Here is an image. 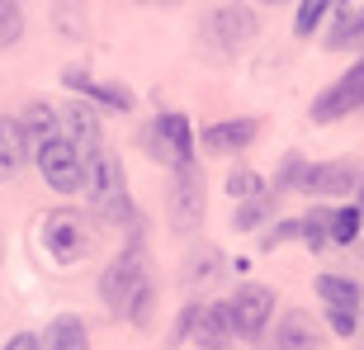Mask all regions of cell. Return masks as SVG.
I'll return each mask as SVG.
<instances>
[{
	"mask_svg": "<svg viewBox=\"0 0 364 350\" xmlns=\"http://www.w3.org/2000/svg\"><path fill=\"white\" fill-rule=\"evenodd\" d=\"M19 28H24V14H19V5H14V0H0V48L19 38Z\"/></svg>",
	"mask_w": 364,
	"mask_h": 350,
	"instance_id": "cell-28",
	"label": "cell"
},
{
	"mask_svg": "<svg viewBox=\"0 0 364 350\" xmlns=\"http://www.w3.org/2000/svg\"><path fill=\"white\" fill-rule=\"evenodd\" d=\"M355 203H360V213H364V180H360V189H355Z\"/></svg>",
	"mask_w": 364,
	"mask_h": 350,
	"instance_id": "cell-34",
	"label": "cell"
},
{
	"mask_svg": "<svg viewBox=\"0 0 364 350\" xmlns=\"http://www.w3.org/2000/svg\"><path fill=\"white\" fill-rule=\"evenodd\" d=\"M0 350H43V341L33 336V332H19V336H10Z\"/></svg>",
	"mask_w": 364,
	"mask_h": 350,
	"instance_id": "cell-33",
	"label": "cell"
},
{
	"mask_svg": "<svg viewBox=\"0 0 364 350\" xmlns=\"http://www.w3.org/2000/svg\"><path fill=\"white\" fill-rule=\"evenodd\" d=\"M265 5H284V0H265Z\"/></svg>",
	"mask_w": 364,
	"mask_h": 350,
	"instance_id": "cell-38",
	"label": "cell"
},
{
	"mask_svg": "<svg viewBox=\"0 0 364 350\" xmlns=\"http://www.w3.org/2000/svg\"><path fill=\"white\" fill-rule=\"evenodd\" d=\"M142 280H147V270H142V232L133 228L128 251H123V256H114L105 265V275H100V298H105V308L114 312V317H123Z\"/></svg>",
	"mask_w": 364,
	"mask_h": 350,
	"instance_id": "cell-6",
	"label": "cell"
},
{
	"mask_svg": "<svg viewBox=\"0 0 364 350\" xmlns=\"http://www.w3.org/2000/svg\"><path fill=\"white\" fill-rule=\"evenodd\" d=\"M228 312H232L237 336L256 341L260 332H265V322H270V312H274V289L270 284H242V289L228 298Z\"/></svg>",
	"mask_w": 364,
	"mask_h": 350,
	"instance_id": "cell-8",
	"label": "cell"
},
{
	"mask_svg": "<svg viewBox=\"0 0 364 350\" xmlns=\"http://www.w3.org/2000/svg\"><path fill=\"white\" fill-rule=\"evenodd\" d=\"M360 180H364V171L355 161H317V166H303L298 189L312 194V199H341V194L360 189Z\"/></svg>",
	"mask_w": 364,
	"mask_h": 350,
	"instance_id": "cell-10",
	"label": "cell"
},
{
	"mask_svg": "<svg viewBox=\"0 0 364 350\" xmlns=\"http://www.w3.org/2000/svg\"><path fill=\"white\" fill-rule=\"evenodd\" d=\"M298 242H308V251H322L331 242V208H312L303 213V237Z\"/></svg>",
	"mask_w": 364,
	"mask_h": 350,
	"instance_id": "cell-24",
	"label": "cell"
},
{
	"mask_svg": "<svg viewBox=\"0 0 364 350\" xmlns=\"http://www.w3.org/2000/svg\"><path fill=\"white\" fill-rule=\"evenodd\" d=\"M331 5H336V0H298V10H294V33L298 38H312V33L322 28V19L331 14Z\"/></svg>",
	"mask_w": 364,
	"mask_h": 350,
	"instance_id": "cell-23",
	"label": "cell"
},
{
	"mask_svg": "<svg viewBox=\"0 0 364 350\" xmlns=\"http://www.w3.org/2000/svg\"><path fill=\"white\" fill-rule=\"evenodd\" d=\"M360 260H364V237H360Z\"/></svg>",
	"mask_w": 364,
	"mask_h": 350,
	"instance_id": "cell-37",
	"label": "cell"
},
{
	"mask_svg": "<svg viewBox=\"0 0 364 350\" xmlns=\"http://www.w3.org/2000/svg\"><path fill=\"white\" fill-rule=\"evenodd\" d=\"M28 157L38 161V175L57 194H76L85 185V157L67 142V133L57 128L53 137H43V142H28Z\"/></svg>",
	"mask_w": 364,
	"mask_h": 350,
	"instance_id": "cell-4",
	"label": "cell"
},
{
	"mask_svg": "<svg viewBox=\"0 0 364 350\" xmlns=\"http://www.w3.org/2000/svg\"><path fill=\"white\" fill-rule=\"evenodd\" d=\"M274 350H322V336H317V322L308 312H284L279 327H274Z\"/></svg>",
	"mask_w": 364,
	"mask_h": 350,
	"instance_id": "cell-16",
	"label": "cell"
},
{
	"mask_svg": "<svg viewBox=\"0 0 364 350\" xmlns=\"http://www.w3.org/2000/svg\"><path fill=\"white\" fill-rule=\"evenodd\" d=\"M24 161H28L24 128H19V119H5V114H0V185L24 171Z\"/></svg>",
	"mask_w": 364,
	"mask_h": 350,
	"instance_id": "cell-18",
	"label": "cell"
},
{
	"mask_svg": "<svg viewBox=\"0 0 364 350\" xmlns=\"http://www.w3.org/2000/svg\"><path fill=\"white\" fill-rule=\"evenodd\" d=\"M189 341H199L203 350H228L232 341H237V327H232L228 303H199V317H194Z\"/></svg>",
	"mask_w": 364,
	"mask_h": 350,
	"instance_id": "cell-14",
	"label": "cell"
},
{
	"mask_svg": "<svg viewBox=\"0 0 364 350\" xmlns=\"http://www.w3.org/2000/svg\"><path fill=\"white\" fill-rule=\"evenodd\" d=\"M265 350H274V346H265Z\"/></svg>",
	"mask_w": 364,
	"mask_h": 350,
	"instance_id": "cell-39",
	"label": "cell"
},
{
	"mask_svg": "<svg viewBox=\"0 0 364 350\" xmlns=\"http://www.w3.org/2000/svg\"><path fill=\"white\" fill-rule=\"evenodd\" d=\"M228 194H232L237 203H242V199H256V194H265V180H260L256 171H246V166H237V171L228 175Z\"/></svg>",
	"mask_w": 364,
	"mask_h": 350,
	"instance_id": "cell-25",
	"label": "cell"
},
{
	"mask_svg": "<svg viewBox=\"0 0 364 350\" xmlns=\"http://www.w3.org/2000/svg\"><path fill=\"white\" fill-rule=\"evenodd\" d=\"M142 152H147L151 161L171 166V171L185 166V161H194V133H189V119L180 114V109L151 119L147 128H142Z\"/></svg>",
	"mask_w": 364,
	"mask_h": 350,
	"instance_id": "cell-7",
	"label": "cell"
},
{
	"mask_svg": "<svg viewBox=\"0 0 364 350\" xmlns=\"http://www.w3.org/2000/svg\"><path fill=\"white\" fill-rule=\"evenodd\" d=\"M203 48L213 57H237V53H246L251 43H256V33H260V19H256V10L251 5H218V10H208L203 14Z\"/></svg>",
	"mask_w": 364,
	"mask_h": 350,
	"instance_id": "cell-2",
	"label": "cell"
},
{
	"mask_svg": "<svg viewBox=\"0 0 364 350\" xmlns=\"http://www.w3.org/2000/svg\"><path fill=\"white\" fill-rule=\"evenodd\" d=\"M223 275H228V260H223V251H218V246H208V242H199L185 260H180V289H185L189 298L208 294Z\"/></svg>",
	"mask_w": 364,
	"mask_h": 350,
	"instance_id": "cell-11",
	"label": "cell"
},
{
	"mask_svg": "<svg viewBox=\"0 0 364 350\" xmlns=\"http://www.w3.org/2000/svg\"><path fill=\"white\" fill-rule=\"evenodd\" d=\"M166 213H171V232H180V237H189V232L203 223V213H208V180H203V166L199 161L176 166Z\"/></svg>",
	"mask_w": 364,
	"mask_h": 350,
	"instance_id": "cell-5",
	"label": "cell"
},
{
	"mask_svg": "<svg viewBox=\"0 0 364 350\" xmlns=\"http://www.w3.org/2000/svg\"><path fill=\"white\" fill-rule=\"evenodd\" d=\"M0 260H5V237H0Z\"/></svg>",
	"mask_w": 364,
	"mask_h": 350,
	"instance_id": "cell-36",
	"label": "cell"
},
{
	"mask_svg": "<svg viewBox=\"0 0 364 350\" xmlns=\"http://www.w3.org/2000/svg\"><path fill=\"white\" fill-rule=\"evenodd\" d=\"M350 109H364V57L336 85H326V90L312 100V123H336V119H346Z\"/></svg>",
	"mask_w": 364,
	"mask_h": 350,
	"instance_id": "cell-9",
	"label": "cell"
},
{
	"mask_svg": "<svg viewBox=\"0 0 364 350\" xmlns=\"http://www.w3.org/2000/svg\"><path fill=\"white\" fill-rule=\"evenodd\" d=\"M57 119H62V133H67V142L81 157H90L95 147H105V128H100V109L85 105V100H76V105L57 109Z\"/></svg>",
	"mask_w": 364,
	"mask_h": 350,
	"instance_id": "cell-12",
	"label": "cell"
},
{
	"mask_svg": "<svg viewBox=\"0 0 364 350\" xmlns=\"http://www.w3.org/2000/svg\"><path fill=\"white\" fill-rule=\"evenodd\" d=\"M142 5H180V0H142Z\"/></svg>",
	"mask_w": 364,
	"mask_h": 350,
	"instance_id": "cell-35",
	"label": "cell"
},
{
	"mask_svg": "<svg viewBox=\"0 0 364 350\" xmlns=\"http://www.w3.org/2000/svg\"><path fill=\"white\" fill-rule=\"evenodd\" d=\"M364 232V213L360 203H346V208H331V242L336 246H355Z\"/></svg>",
	"mask_w": 364,
	"mask_h": 350,
	"instance_id": "cell-22",
	"label": "cell"
},
{
	"mask_svg": "<svg viewBox=\"0 0 364 350\" xmlns=\"http://www.w3.org/2000/svg\"><path fill=\"white\" fill-rule=\"evenodd\" d=\"M85 203H90V213L109 228H128L133 232L142 218H137L133 199H128V175H123V161L114 157L109 147H95L85 157Z\"/></svg>",
	"mask_w": 364,
	"mask_h": 350,
	"instance_id": "cell-1",
	"label": "cell"
},
{
	"mask_svg": "<svg viewBox=\"0 0 364 350\" xmlns=\"http://www.w3.org/2000/svg\"><path fill=\"white\" fill-rule=\"evenodd\" d=\"M151 280H142L137 284V294H133V303H128V312H123V317H128V322H137V327H147V317H151Z\"/></svg>",
	"mask_w": 364,
	"mask_h": 350,
	"instance_id": "cell-27",
	"label": "cell"
},
{
	"mask_svg": "<svg viewBox=\"0 0 364 350\" xmlns=\"http://www.w3.org/2000/svg\"><path fill=\"white\" fill-rule=\"evenodd\" d=\"M43 246L57 265H81L85 256L95 251V228L90 218L76 213V208H53L43 218Z\"/></svg>",
	"mask_w": 364,
	"mask_h": 350,
	"instance_id": "cell-3",
	"label": "cell"
},
{
	"mask_svg": "<svg viewBox=\"0 0 364 350\" xmlns=\"http://www.w3.org/2000/svg\"><path fill=\"white\" fill-rule=\"evenodd\" d=\"M67 90L85 95V100H95V105H105V109H119V114H128V109H137V95L128 90V85H114V81H90L81 67H71L67 76Z\"/></svg>",
	"mask_w": 364,
	"mask_h": 350,
	"instance_id": "cell-15",
	"label": "cell"
},
{
	"mask_svg": "<svg viewBox=\"0 0 364 350\" xmlns=\"http://www.w3.org/2000/svg\"><path fill=\"white\" fill-rule=\"evenodd\" d=\"M326 322H331V332H336V336H355L360 317H355V308H326Z\"/></svg>",
	"mask_w": 364,
	"mask_h": 350,
	"instance_id": "cell-30",
	"label": "cell"
},
{
	"mask_svg": "<svg viewBox=\"0 0 364 350\" xmlns=\"http://www.w3.org/2000/svg\"><path fill=\"white\" fill-rule=\"evenodd\" d=\"M71 10H76V0H62V5H57V24H62V33H67V38H85V28L71 19Z\"/></svg>",
	"mask_w": 364,
	"mask_h": 350,
	"instance_id": "cell-31",
	"label": "cell"
},
{
	"mask_svg": "<svg viewBox=\"0 0 364 350\" xmlns=\"http://www.w3.org/2000/svg\"><path fill=\"white\" fill-rule=\"evenodd\" d=\"M256 133H260L256 119H218V123H208V128L199 133V142H203V152H213V157H232V152L251 147Z\"/></svg>",
	"mask_w": 364,
	"mask_h": 350,
	"instance_id": "cell-13",
	"label": "cell"
},
{
	"mask_svg": "<svg viewBox=\"0 0 364 350\" xmlns=\"http://www.w3.org/2000/svg\"><path fill=\"white\" fill-rule=\"evenodd\" d=\"M274 203H279L274 189H265V194H256V199H242V203H237L232 228H237V232H256L260 223H270V218H274Z\"/></svg>",
	"mask_w": 364,
	"mask_h": 350,
	"instance_id": "cell-20",
	"label": "cell"
},
{
	"mask_svg": "<svg viewBox=\"0 0 364 350\" xmlns=\"http://www.w3.org/2000/svg\"><path fill=\"white\" fill-rule=\"evenodd\" d=\"M317 298L326 308H360V284L346 275H317Z\"/></svg>",
	"mask_w": 364,
	"mask_h": 350,
	"instance_id": "cell-21",
	"label": "cell"
},
{
	"mask_svg": "<svg viewBox=\"0 0 364 350\" xmlns=\"http://www.w3.org/2000/svg\"><path fill=\"white\" fill-rule=\"evenodd\" d=\"M298 237H303V218H279L270 232H260V246H265V251H274V246L298 242Z\"/></svg>",
	"mask_w": 364,
	"mask_h": 350,
	"instance_id": "cell-26",
	"label": "cell"
},
{
	"mask_svg": "<svg viewBox=\"0 0 364 350\" xmlns=\"http://www.w3.org/2000/svg\"><path fill=\"white\" fill-rule=\"evenodd\" d=\"M303 157H284V166H279V175H274V194L279 189H298V180H303Z\"/></svg>",
	"mask_w": 364,
	"mask_h": 350,
	"instance_id": "cell-29",
	"label": "cell"
},
{
	"mask_svg": "<svg viewBox=\"0 0 364 350\" xmlns=\"http://www.w3.org/2000/svg\"><path fill=\"white\" fill-rule=\"evenodd\" d=\"M194 317H199V298H189V303H185V312H180L176 336H171V341H189V332H194Z\"/></svg>",
	"mask_w": 364,
	"mask_h": 350,
	"instance_id": "cell-32",
	"label": "cell"
},
{
	"mask_svg": "<svg viewBox=\"0 0 364 350\" xmlns=\"http://www.w3.org/2000/svg\"><path fill=\"white\" fill-rule=\"evenodd\" d=\"M331 10H336V19H331V33H326V48H331V53H346V48L364 43V5L336 0Z\"/></svg>",
	"mask_w": 364,
	"mask_h": 350,
	"instance_id": "cell-17",
	"label": "cell"
},
{
	"mask_svg": "<svg viewBox=\"0 0 364 350\" xmlns=\"http://www.w3.org/2000/svg\"><path fill=\"white\" fill-rule=\"evenodd\" d=\"M43 336H48V350H90V327H85V317H76V312L53 317Z\"/></svg>",
	"mask_w": 364,
	"mask_h": 350,
	"instance_id": "cell-19",
	"label": "cell"
}]
</instances>
